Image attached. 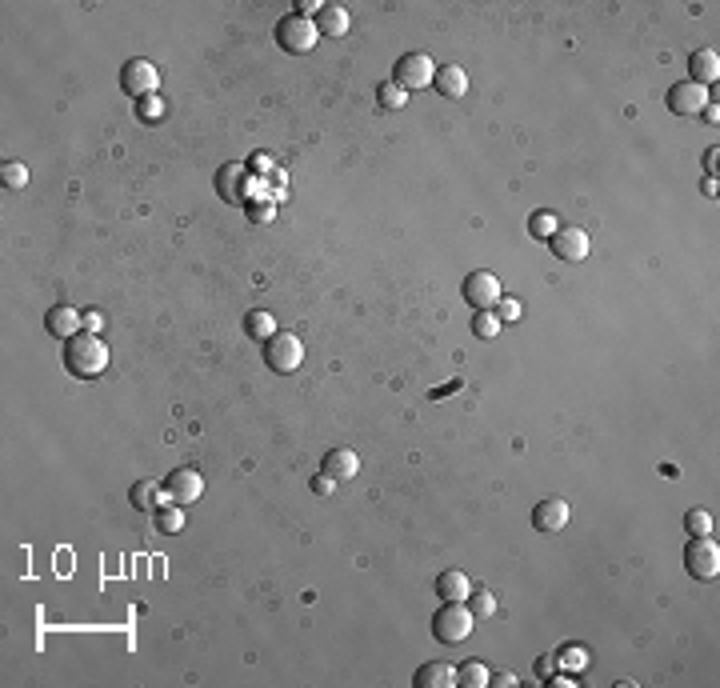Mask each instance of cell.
Instances as JSON below:
<instances>
[{"mask_svg": "<svg viewBox=\"0 0 720 688\" xmlns=\"http://www.w3.org/2000/svg\"><path fill=\"white\" fill-rule=\"evenodd\" d=\"M65 369L76 380H96L109 369V344L96 333H76L73 341H65Z\"/></svg>", "mask_w": 720, "mask_h": 688, "instance_id": "6da1fadb", "label": "cell"}, {"mask_svg": "<svg viewBox=\"0 0 720 688\" xmlns=\"http://www.w3.org/2000/svg\"><path fill=\"white\" fill-rule=\"evenodd\" d=\"M473 621H476V616L468 612V604L444 601L440 609L432 612V637H437L440 645H460V640L473 637Z\"/></svg>", "mask_w": 720, "mask_h": 688, "instance_id": "7a4b0ae2", "label": "cell"}, {"mask_svg": "<svg viewBox=\"0 0 720 688\" xmlns=\"http://www.w3.org/2000/svg\"><path fill=\"white\" fill-rule=\"evenodd\" d=\"M316 40H320L316 21H305V16L289 13V16H284V21L277 24V44H280L284 52H289V57H305V52H313Z\"/></svg>", "mask_w": 720, "mask_h": 688, "instance_id": "3957f363", "label": "cell"}, {"mask_svg": "<svg viewBox=\"0 0 720 688\" xmlns=\"http://www.w3.org/2000/svg\"><path fill=\"white\" fill-rule=\"evenodd\" d=\"M684 568L692 580H716L720 576V544L708 536H692L689 549H684Z\"/></svg>", "mask_w": 720, "mask_h": 688, "instance_id": "277c9868", "label": "cell"}, {"mask_svg": "<svg viewBox=\"0 0 720 688\" xmlns=\"http://www.w3.org/2000/svg\"><path fill=\"white\" fill-rule=\"evenodd\" d=\"M156 88H160V73H156L153 60H145V57L124 60V68H120V93L124 96L145 101V96H156Z\"/></svg>", "mask_w": 720, "mask_h": 688, "instance_id": "5b68a950", "label": "cell"}, {"mask_svg": "<svg viewBox=\"0 0 720 688\" xmlns=\"http://www.w3.org/2000/svg\"><path fill=\"white\" fill-rule=\"evenodd\" d=\"M300 361H305V344H300L297 333H277L264 341V364H269L272 372H280V377L297 372Z\"/></svg>", "mask_w": 720, "mask_h": 688, "instance_id": "8992f818", "label": "cell"}, {"mask_svg": "<svg viewBox=\"0 0 720 688\" xmlns=\"http://www.w3.org/2000/svg\"><path fill=\"white\" fill-rule=\"evenodd\" d=\"M460 297H465V305L468 308H476V312H493L496 308V300L504 297L501 292V281H496L488 268H476V273H468L465 276V284H460Z\"/></svg>", "mask_w": 720, "mask_h": 688, "instance_id": "52a82bcc", "label": "cell"}, {"mask_svg": "<svg viewBox=\"0 0 720 688\" xmlns=\"http://www.w3.org/2000/svg\"><path fill=\"white\" fill-rule=\"evenodd\" d=\"M432 76H437V65H432L429 52H404L393 68V80L404 93H416V88H432Z\"/></svg>", "mask_w": 720, "mask_h": 688, "instance_id": "ba28073f", "label": "cell"}, {"mask_svg": "<svg viewBox=\"0 0 720 688\" xmlns=\"http://www.w3.org/2000/svg\"><path fill=\"white\" fill-rule=\"evenodd\" d=\"M664 104H669L672 116H700L708 109V88L692 85V80H680V85L669 88V96H664Z\"/></svg>", "mask_w": 720, "mask_h": 688, "instance_id": "9c48e42d", "label": "cell"}, {"mask_svg": "<svg viewBox=\"0 0 720 688\" xmlns=\"http://www.w3.org/2000/svg\"><path fill=\"white\" fill-rule=\"evenodd\" d=\"M553 256L556 261H568V264H576V261H584L589 256V232L584 228H576V225H560L556 232H553Z\"/></svg>", "mask_w": 720, "mask_h": 688, "instance_id": "30bf717a", "label": "cell"}, {"mask_svg": "<svg viewBox=\"0 0 720 688\" xmlns=\"http://www.w3.org/2000/svg\"><path fill=\"white\" fill-rule=\"evenodd\" d=\"M164 493H168V500L173 505H197L200 500V493H204V477L197 469H176V472H168V480H164Z\"/></svg>", "mask_w": 720, "mask_h": 688, "instance_id": "8fae6325", "label": "cell"}, {"mask_svg": "<svg viewBox=\"0 0 720 688\" xmlns=\"http://www.w3.org/2000/svg\"><path fill=\"white\" fill-rule=\"evenodd\" d=\"M44 328H49V336H57V341H73L76 333H84V312L73 305H52L44 312Z\"/></svg>", "mask_w": 720, "mask_h": 688, "instance_id": "7c38bea8", "label": "cell"}, {"mask_svg": "<svg viewBox=\"0 0 720 688\" xmlns=\"http://www.w3.org/2000/svg\"><path fill=\"white\" fill-rule=\"evenodd\" d=\"M253 176H248V168L244 165H225L217 173V192H220V201H228V204H240V201H248V192H253Z\"/></svg>", "mask_w": 720, "mask_h": 688, "instance_id": "4fadbf2b", "label": "cell"}, {"mask_svg": "<svg viewBox=\"0 0 720 688\" xmlns=\"http://www.w3.org/2000/svg\"><path fill=\"white\" fill-rule=\"evenodd\" d=\"M568 524V505L560 496H548V500H540L537 508H532V529H537L540 536H553V532H560Z\"/></svg>", "mask_w": 720, "mask_h": 688, "instance_id": "5bb4252c", "label": "cell"}, {"mask_svg": "<svg viewBox=\"0 0 720 688\" xmlns=\"http://www.w3.org/2000/svg\"><path fill=\"white\" fill-rule=\"evenodd\" d=\"M468 593H473V580H468L465 568H444V573L437 576V596H440V601L465 604Z\"/></svg>", "mask_w": 720, "mask_h": 688, "instance_id": "9a60e30c", "label": "cell"}, {"mask_svg": "<svg viewBox=\"0 0 720 688\" xmlns=\"http://www.w3.org/2000/svg\"><path fill=\"white\" fill-rule=\"evenodd\" d=\"M689 73H692V85H700V88H708V85H716L720 80V57H716V49H697L689 57Z\"/></svg>", "mask_w": 720, "mask_h": 688, "instance_id": "2e32d148", "label": "cell"}, {"mask_svg": "<svg viewBox=\"0 0 720 688\" xmlns=\"http://www.w3.org/2000/svg\"><path fill=\"white\" fill-rule=\"evenodd\" d=\"M320 472H328L333 480H349L360 472V457L352 449H328L324 460H320Z\"/></svg>", "mask_w": 720, "mask_h": 688, "instance_id": "e0dca14e", "label": "cell"}, {"mask_svg": "<svg viewBox=\"0 0 720 688\" xmlns=\"http://www.w3.org/2000/svg\"><path fill=\"white\" fill-rule=\"evenodd\" d=\"M413 684L416 688H452L457 684V668L444 665V660H424V665L416 668Z\"/></svg>", "mask_w": 720, "mask_h": 688, "instance_id": "ac0fdd59", "label": "cell"}, {"mask_svg": "<svg viewBox=\"0 0 720 688\" xmlns=\"http://www.w3.org/2000/svg\"><path fill=\"white\" fill-rule=\"evenodd\" d=\"M432 88H437L440 96H449V101H460V96L468 93V76L460 65H440L437 76H432Z\"/></svg>", "mask_w": 720, "mask_h": 688, "instance_id": "d6986e66", "label": "cell"}, {"mask_svg": "<svg viewBox=\"0 0 720 688\" xmlns=\"http://www.w3.org/2000/svg\"><path fill=\"white\" fill-rule=\"evenodd\" d=\"M349 24H352V16H349V8H341V4H324L316 13V29H320V37H344L349 32Z\"/></svg>", "mask_w": 720, "mask_h": 688, "instance_id": "ffe728a7", "label": "cell"}, {"mask_svg": "<svg viewBox=\"0 0 720 688\" xmlns=\"http://www.w3.org/2000/svg\"><path fill=\"white\" fill-rule=\"evenodd\" d=\"M129 500L137 508H145V513H156L160 505H168V493L160 480H137V485L129 488Z\"/></svg>", "mask_w": 720, "mask_h": 688, "instance_id": "44dd1931", "label": "cell"}, {"mask_svg": "<svg viewBox=\"0 0 720 688\" xmlns=\"http://www.w3.org/2000/svg\"><path fill=\"white\" fill-rule=\"evenodd\" d=\"M244 333L253 336V341H269V336H277L280 328H277V320H272V312H264V308H253V312H244Z\"/></svg>", "mask_w": 720, "mask_h": 688, "instance_id": "7402d4cb", "label": "cell"}, {"mask_svg": "<svg viewBox=\"0 0 720 688\" xmlns=\"http://www.w3.org/2000/svg\"><path fill=\"white\" fill-rule=\"evenodd\" d=\"M457 684L460 688H488V665L484 660H460L457 665Z\"/></svg>", "mask_w": 720, "mask_h": 688, "instance_id": "603a6c76", "label": "cell"}, {"mask_svg": "<svg viewBox=\"0 0 720 688\" xmlns=\"http://www.w3.org/2000/svg\"><path fill=\"white\" fill-rule=\"evenodd\" d=\"M556 228H560V217L553 209H537L529 217V237H537V240H553Z\"/></svg>", "mask_w": 720, "mask_h": 688, "instance_id": "cb8c5ba5", "label": "cell"}, {"mask_svg": "<svg viewBox=\"0 0 720 688\" xmlns=\"http://www.w3.org/2000/svg\"><path fill=\"white\" fill-rule=\"evenodd\" d=\"M156 529L160 532H181L184 529V508L173 505V500H168V505H160L156 508Z\"/></svg>", "mask_w": 720, "mask_h": 688, "instance_id": "d4e9b609", "label": "cell"}, {"mask_svg": "<svg viewBox=\"0 0 720 688\" xmlns=\"http://www.w3.org/2000/svg\"><path fill=\"white\" fill-rule=\"evenodd\" d=\"M377 101H380V109L396 112V109H404V104H408V93L396 85V80H385V85L377 88Z\"/></svg>", "mask_w": 720, "mask_h": 688, "instance_id": "484cf974", "label": "cell"}, {"mask_svg": "<svg viewBox=\"0 0 720 688\" xmlns=\"http://www.w3.org/2000/svg\"><path fill=\"white\" fill-rule=\"evenodd\" d=\"M0 181H4V189H24L29 184V168L21 160H4L0 165Z\"/></svg>", "mask_w": 720, "mask_h": 688, "instance_id": "4316f807", "label": "cell"}, {"mask_svg": "<svg viewBox=\"0 0 720 688\" xmlns=\"http://www.w3.org/2000/svg\"><path fill=\"white\" fill-rule=\"evenodd\" d=\"M684 529H689V536H708L713 532V513H705V508H689V513H684Z\"/></svg>", "mask_w": 720, "mask_h": 688, "instance_id": "83f0119b", "label": "cell"}, {"mask_svg": "<svg viewBox=\"0 0 720 688\" xmlns=\"http://www.w3.org/2000/svg\"><path fill=\"white\" fill-rule=\"evenodd\" d=\"M468 612H473V616H493L496 612V596L493 593H488V588H480V593H468Z\"/></svg>", "mask_w": 720, "mask_h": 688, "instance_id": "f1b7e54d", "label": "cell"}, {"mask_svg": "<svg viewBox=\"0 0 720 688\" xmlns=\"http://www.w3.org/2000/svg\"><path fill=\"white\" fill-rule=\"evenodd\" d=\"M473 333L480 341H493L496 333H501V320H496V312H476L473 317Z\"/></svg>", "mask_w": 720, "mask_h": 688, "instance_id": "f546056e", "label": "cell"}, {"mask_svg": "<svg viewBox=\"0 0 720 688\" xmlns=\"http://www.w3.org/2000/svg\"><path fill=\"white\" fill-rule=\"evenodd\" d=\"M137 116L148 124H156L160 116H164V101H160V96H145V101H137Z\"/></svg>", "mask_w": 720, "mask_h": 688, "instance_id": "4dcf8cb0", "label": "cell"}, {"mask_svg": "<svg viewBox=\"0 0 720 688\" xmlns=\"http://www.w3.org/2000/svg\"><path fill=\"white\" fill-rule=\"evenodd\" d=\"M493 312H496V320H520L524 317V305H520V300H512V297H501Z\"/></svg>", "mask_w": 720, "mask_h": 688, "instance_id": "1f68e13d", "label": "cell"}, {"mask_svg": "<svg viewBox=\"0 0 720 688\" xmlns=\"http://www.w3.org/2000/svg\"><path fill=\"white\" fill-rule=\"evenodd\" d=\"M556 668H560V660L553 657V652H545V657L537 660V676H540V681H548V676H553Z\"/></svg>", "mask_w": 720, "mask_h": 688, "instance_id": "d6a6232c", "label": "cell"}, {"mask_svg": "<svg viewBox=\"0 0 720 688\" xmlns=\"http://www.w3.org/2000/svg\"><path fill=\"white\" fill-rule=\"evenodd\" d=\"M101 328H104V312L84 308V333H96V336H101Z\"/></svg>", "mask_w": 720, "mask_h": 688, "instance_id": "836d02e7", "label": "cell"}, {"mask_svg": "<svg viewBox=\"0 0 720 688\" xmlns=\"http://www.w3.org/2000/svg\"><path fill=\"white\" fill-rule=\"evenodd\" d=\"M308 488H313V493H320V496H324V493H333V488H336V480L328 477V472H320V477H313V480H308Z\"/></svg>", "mask_w": 720, "mask_h": 688, "instance_id": "e575fe53", "label": "cell"}, {"mask_svg": "<svg viewBox=\"0 0 720 688\" xmlns=\"http://www.w3.org/2000/svg\"><path fill=\"white\" fill-rule=\"evenodd\" d=\"M488 688H517V676L512 673H488Z\"/></svg>", "mask_w": 720, "mask_h": 688, "instance_id": "d590c367", "label": "cell"}]
</instances>
